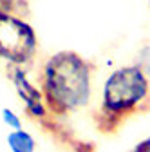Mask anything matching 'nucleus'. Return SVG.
I'll return each mask as SVG.
<instances>
[{
  "mask_svg": "<svg viewBox=\"0 0 150 152\" xmlns=\"http://www.w3.org/2000/svg\"><path fill=\"white\" fill-rule=\"evenodd\" d=\"M42 92L52 116H67L90 103L92 65L74 51H58L42 69Z\"/></svg>",
  "mask_w": 150,
  "mask_h": 152,
  "instance_id": "nucleus-1",
  "label": "nucleus"
},
{
  "mask_svg": "<svg viewBox=\"0 0 150 152\" xmlns=\"http://www.w3.org/2000/svg\"><path fill=\"white\" fill-rule=\"evenodd\" d=\"M150 110V78L138 64L114 69L103 82L101 103L94 121L103 134L116 132L123 121Z\"/></svg>",
  "mask_w": 150,
  "mask_h": 152,
  "instance_id": "nucleus-2",
  "label": "nucleus"
},
{
  "mask_svg": "<svg viewBox=\"0 0 150 152\" xmlns=\"http://www.w3.org/2000/svg\"><path fill=\"white\" fill-rule=\"evenodd\" d=\"M38 49L33 26L16 15L0 16V58L11 65H25Z\"/></svg>",
  "mask_w": 150,
  "mask_h": 152,
  "instance_id": "nucleus-3",
  "label": "nucleus"
},
{
  "mask_svg": "<svg viewBox=\"0 0 150 152\" xmlns=\"http://www.w3.org/2000/svg\"><path fill=\"white\" fill-rule=\"evenodd\" d=\"M9 78L13 82V87H15V91L18 94V98L22 100V103L25 107V112L34 120H45L51 112H49V109L45 105L42 89H38L29 80L27 72L20 65H11Z\"/></svg>",
  "mask_w": 150,
  "mask_h": 152,
  "instance_id": "nucleus-4",
  "label": "nucleus"
},
{
  "mask_svg": "<svg viewBox=\"0 0 150 152\" xmlns=\"http://www.w3.org/2000/svg\"><path fill=\"white\" fill-rule=\"evenodd\" d=\"M7 147L11 152H36V140L24 129L11 130L7 134Z\"/></svg>",
  "mask_w": 150,
  "mask_h": 152,
  "instance_id": "nucleus-5",
  "label": "nucleus"
},
{
  "mask_svg": "<svg viewBox=\"0 0 150 152\" xmlns=\"http://www.w3.org/2000/svg\"><path fill=\"white\" fill-rule=\"evenodd\" d=\"M2 120H4V123L11 130H20L22 129V118L18 116L13 109H9V107H4L2 109Z\"/></svg>",
  "mask_w": 150,
  "mask_h": 152,
  "instance_id": "nucleus-6",
  "label": "nucleus"
},
{
  "mask_svg": "<svg viewBox=\"0 0 150 152\" xmlns=\"http://www.w3.org/2000/svg\"><path fill=\"white\" fill-rule=\"evenodd\" d=\"M136 64L141 67V71L150 78V44H146V45H143V47L139 49Z\"/></svg>",
  "mask_w": 150,
  "mask_h": 152,
  "instance_id": "nucleus-7",
  "label": "nucleus"
},
{
  "mask_svg": "<svg viewBox=\"0 0 150 152\" xmlns=\"http://www.w3.org/2000/svg\"><path fill=\"white\" fill-rule=\"evenodd\" d=\"M16 7H18V0H0V16L15 15Z\"/></svg>",
  "mask_w": 150,
  "mask_h": 152,
  "instance_id": "nucleus-8",
  "label": "nucleus"
},
{
  "mask_svg": "<svg viewBox=\"0 0 150 152\" xmlns=\"http://www.w3.org/2000/svg\"><path fill=\"white\" fill-rule=\"evenodd\" d=\"M130 152H150V136L145 138V140H141L139 143H136L134 148L130 150Z\"/></svg>",
  "mask_w": 150,
  "mask_h": 152,
  "instance_id": "nucleus-9",
  "label": "nucleus"
}]
</instances>
